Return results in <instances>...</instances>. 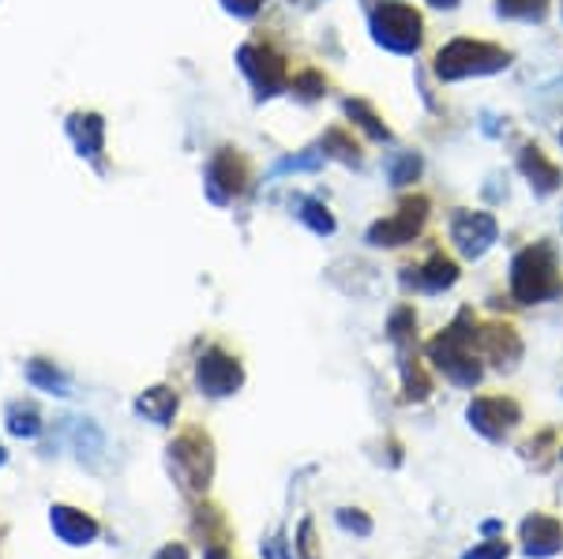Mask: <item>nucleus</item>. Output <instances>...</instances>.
<instances>
[{"label": "nucleus", "mask_w": 563, "mask_h": 559, "mask_svg": "<svg viewBox=\"0 0 563 559\" xmlns=\"http://www.w3.org/2000/svg\"><path fill=\"white\" fill-rule=\"evenodd\" d=\"M290 90L297 98H305V102H316V98L328 94V79H323V72H316V68H300V72H293Z\"/></svg>", "instance_id": "obj_24"}, {"label": "nucleus", "mask_w": 563, "mask_h": 559, "mask_svg": "<svg viewBox=\"0 0 563 559\" xmlns=\"http://www.w3.org/2000/svg\"><path fill=\"white\" fill-rule=\"evenodd\" d=\"M428 360L459 388H477L485 368L477 353V323L470 312H459V319L428 342Z\"/></svg>", "instance_id": "obj_1"}, {"label": "nucleus", "mask_w": 563, "mask_h": 559, "mask_svg": "<svg viewBox=\"0 0 563 559\" xmlns=\"http://www.w3.org/2000/svg\"><path fill=\"white\" fill-rule=\"evenodd\" d=\"M428 4H432V8H455L459 0H428Z\"/></svg>", "instance_id": "obj_35"}, {"label": "nucleus", "mask_w": 563, "mask_h": 559, "mask_svg": "<svg viewBox=\"0 0 563 559\" xmlns=\"http://www.w3.org/2000/svg\"><path fill=\"white\" fill-rule=\"evenodd\" d=\"M236 64L241 72L248 76V84L256 87V98H271L279 90H290V79H293V68H290V56L285 49L274 42L271 35H252L248 42L236 49Z\"/></svg>", "instance_id": "obj_4"}, {"label": "nucleus", "mask_w": 563, "mask_h": 559, "mask_svg": "<svg viewBox=\"0 0 563 559\" xmlns=\"http://www.w3.org/2000/svg\"><path fill=\"white\" fill-rule=\"evenodd\" d=\"M203 559H230V556H226V552H222V548H210V552H207V556H203Z\"/></svg>", "instance_id": "obj_36"}, {"label": "nucleus", "mask_w": 563, "mask_h": 559, "mask_svg": "<svg viewBox=\"0 0 563 559\" xmlns=\"http://www.w3.org/2000/svg\"><path fill=\"white\" fill-rule=\"evenodd\" d=\"M334 522L342 525L346 533H357V537H372V518L354 511V507H342L338 514H334Z\"/></svg>", "instance_id": "obj_27"}, {"label": "nucleus", "mask_w": 563, "mask_h": 559, "mask_svg": "<svg viewBox=\"0 0 563 559\" xmlns=\"http://www.w3.org/2000/svg\"><path fill=\"white\" fill-rule=\"evenodd\" d=\"M560 458H563V447H560Z\"/></svg>", "instance_id": "obj_39"}, {"label": "nucleus", "mask_w": 563, "mask_h": 559, "mask_svg": "<svg viewBox=\"0 0 563 559\" xmlns=\"http://www.w3.org/2000/svg\"><path fill=\"white\" fill-rule=\"evenodd\" d=\"M563 293L556 249L549 241H537L529 249H522L511 259V297L519 304H545Z\"/></svg>", "instance_id": "obj_2"}, {"label": "nucleus", "mask_w": 563, "mask_h": 559, "mask_svg": "<svg viewBox=\"0 0 563 559\" xmlns=\"http://www.w3.org/2000/svg\"><path fill=\"white\" fill-rule=\"evenodd\" d=\"M508 552H511V548L503 545V541H485V545L462 552V559H508Z\"/></svg>", "instance_id": "obj_30"}, {"label": "nucleus", "mask_w": 563, "mask_h": 559, "mask_svg": "<svg viewBox=\"0 0 563 559\" xmlns=\"http://www.w3.org/2000/svg\"><path fill=\"white\" fill-rule=\"evenodd\" d=\"M320 147L328 158H338V162H346V166H361V143H357L346 128H331Z\"/></svg>", "instance_id": "obj_21"}, {"label": "nucleus", "mask_w": 563, "mask_h": 559, "mask_svg": "<svg viewBox=\"0 0 563 559\" xmlns=\"http://www.w3.org/2000/svg\"><path fill=\"white\" fill-rule=\"evenodd\" d=\"M372 38L391 53L413 56L424 46V20L413 4H402V0H383V4L372 8Z\"/></svg>", "instance_id": "obj_5"}, {"label": "nucleus", "mask_w": 563, "mask_h": 559, "mask_svg": "<svg viewBox=\"0 0 563 559\" xmlns=\"http://www.w3.org/2000/svg\"><path fill=\"white\" fill-rule=\"evenodd\" d=\"M410 270H413V278L406 275V285L413 282L424 293H444V290H451V285L459 282V263H455L451 256H444V252L428 256L424 267H410Z\"/></svg>", "instance_id": "obj_17"}, {"label": "nucleus", "mask_w": 563, "mask_h": 559, "mask_svg": "<svg viewBox=\"0 0 563 559\" xmlns=\"http://www.w3.org/2000/svg\"><path fill=\"white\" fill-rule=\"evenodd\" d=\"M481 530H485V533H488V537H496V533H500V530H503V525H500V522H496V518H492V522H485V525H481Z\"/></svg>", "instance_id": "obj_34"}, {"label": "nucleus", "mask_w": 563, "mask_h": 559, "mask_svg": "<svg viewBox=\"0 0 563 559\" xmlns=\"http://www.w3.org/2000/svg\"><path fill=\"white\" fill-rule=\"evenodd\" d=\"M424 221H428V200L424 195H410V200L398 203L395 215L380 218L369 229V244L372 249H402V244L418 241Z\"/></svg>", "instance_id": "obj_8"}, {"label": "nucleus", "mask_w": 563, "mask_h": 559, "mask_svg": "<svg viewBox=\"0 0 563 559\" xmlns=\"http://www.w3.org/2000/svg\"><path fill=\"white\" fill-rule=\"evenodd\" d=\"M346 113L354 117V125H361L372 139H391L387 125H383V120L375 117V110H372L369 102H364V98H349V102H346Z\"/></svg>", "instance_id": "obj_22"}, {"label": "nucleus", "mask_w": 563, "mask_h": 559, "mask_svg": "<svg viewBox=\"0 0 563 559\" xmlns=\"http://www.w3.org/2000/svg\"><path fill=\"white\" fill-rule=\"evenodd\" d=\"M297 552H300V559H320V548H316V525L308 522V518L297 525Z\"/></svg>", "instance_id": "obj_29"}, {"label": "nucleus", "mask_w": 563, "mask_h": 559, "mask_svg": "<svg viewBox=\"0 0 563 559\" xmlns=\"http://www.w3.org/2000/svg\"><path fill=\"white\" fill-rule=\"evenodd\" d=\"M154 559H188V548L184 545H166Z\"/></svg>", "instance_id": "obj_33"}, {"label": "nucleus", "mask_w": 563, "mask_h": 559, "mask_svg": "<svg viewBox=\"0 0 563 559\" xmlns=\"http://www.w3.org/2000/svg\"><path fill=\"white\" fill-rule=\"evenodd\" d=\"M49 522H53V533L64 541V545H91L98 537V522L91 514L76 511V507L68 504H53L49 507Z\"/></svg>", "instance_id": "obj_15"}, {"label": "nucleus", "mask_w": 563, "mask_h": 559, "mask_svg": "<svg viewBox=\"0 0 563 559\" xmlns=\"http://www.w3.org/2000/svg\"><path fill=\"white\" fill-rule=\"evenodd\" d=\"M519 169L541 195H549V192H556L560 188V166L537 143H529V147H522L519 151Z\"/></svg>", "instance_id": "obj_16"}, {"label": "nucleus", "mask_w": 563, "mask_h": 559, "mask_svg": "<svg viewBox=\"0 0 563 559\" xmlns=\"http://www.w3.org/2000/svg\"><path fill=\"white\" fill-rule=\"evenodd\" d=\"M511 64V53L496 42H481V38H455L436 53V79L455 84V79L470 76H496Z\"/></svg>", "instance_id": "obj_3"}, {"label": "nucleus", "mask_w": 563, "mask_h": 559, "mask_svg": "<svg viewBox=\"0 0 563 559\" xmlns=\"http://www.w3.org/2000/svg\"><path fill=\"white\" fill-rule=\"evenodd\" d=\"M4 458H8V450H4V443H0V466H4Z\"/></svg>", "instance_id": "obj_37"}, {"label": "nucleus", "mask_w": 563, "mask_h": 559, "mask_svg": "<svg viewBox=\"0 0 563 559\" xmlns=\"http://www.w3.org/2000/svg\"><path fill=\"white\" fill-rule=\"evenodd\" d=\"M496 12L503 20H545L549 0H496Z\"/></svg>", "instance_id": "obj_25"}, {"label": "nucleus", "mask_w": 563, "mask_h": 559, "mask_svg": "<svg viewBox=\"0 0 563 559\" xmlns=\"http://www.w3.org/2000/svg\"><path fill=\"white\" fill-rule=\"evenodd\" d=\"M27 380L35 383L38 391L49 394H72V380L53 365V360H30L27 365Z\"/></svg>", "instance_id": "obj_20"}, {"label": "nucleus", "mask_w": 563, "mask_h": 559, "mask_svg": "<svg viewBox=\"0 0 563 559\" xmlns=\"http://www.w3.org/2000/svg\"><path fill=\"white\" fill-rule=\"evenodd\" d=\"M68 136H72V143H76V151L84 154V158H91V162L102 166V151H105V120H102V113L76 110L68 117Z\"/></svg>", "instance_id": "obj_14"}, {"label": "nucleus", "mask_w": 563, "mask_h": 559, "mask_svg": "<svg viewBox=\"0 0 563 559\" xmlns=\"http://www.w3.org/2000/svg\"><path fill=\"white\" fill-rule=\"evenodd\" d=\"M323 147H312V151H305V154H293V158H282L279 166H274V173H290V169H320L323 166Z\"/></svg>", "instance_id": "obj_28"}, {"label": "nucleus", "mask_w": 563, "mask_h": 559, "mask_svg": "<svg viewBox=\"0 0 563 559\" xmlns=\"http://www.w3.org/2000/svg\"><path fill=\"white\" fill-rule=\"evenodd\" d=\"M500 237V226L488 211H459L451 218V241L466 259H481Z\"/></svg>", "instance_id": "obj_10"}, {"label": "nucleus", "mask_w": 563, "mask_h": 559, "mask_svg": "<svg viewBox=\"0 0 563 559\" xmlns=\"http://www.w3.org/2000/svg\"><path fill=\"white\" fill-rule=\"evenodd\" d=\"M42 414H38L30 402H12L8 406V432L20 435V440H38L42 435Z\"/></svg>", "instance_id": "obj_19"}, {"label": "nucleus", "mask_w": 563, "mask_h": 559, "mask_svg": "<svg viewBox=\"0 0 563 559\" xmlns=\"http://www.w3.org/2000/svg\"><path fill=\"white\" fill-rule=\"evenodd\" d=\"M248 180H252V162L241 147H218L207 162V173H203V185H207L210 203H218V207L241 200Z\"/></svg>", "instance_id": "obj_7"}, {"label": "nucleus", "mask_w": 563, "mask_h": 559, "mask_svg": "<svg viewBox=\"0 0 563 559\" xmlns=\"http://www.w3.org/2000/svg\"><path fill=\"white\" fill-rule=\"evenodd\" d=\"M387 177H391V185H395V188L413 185V180L421 177V158L413 151L391 154V158H387Z\"/></svg>", "instance_id": "obj_23"}, {"label": "nucleus", "mask_w": 563, "mask_h": 559, "mask_svg": "<svg viewBox=\"0 0 563 559\" xmlns=\"http://www.w3.org/2000/svg\"><path fill=\"white\" fill-rule=\"evenodd\" d=\"M297 207H300L297 218L305 221L312 233H334V218L320 200H297Z\"/></svg>", "instance_id": "obj_26"}, {"label": "nucleus", "mask_w": 563, "mask_h": 559, "mask_svg": "<svg viewBox=\"0 0 563 559\" xmlns=\"http://www.w3.org/2000/svg\"><path fill=\"white\" fill-rule=\"evenodd\" d=\"M264 559H290V552H285V537H282V533H274L271 541H264Z\"/></svg>", "instance_id": "obj_32"}, {"label": "nucleus", "mask_w": 563, "mask_h": 559, "mask_svg": "<svg viewBox=\"0 0 563 559\" xmlns=\"http://www.w3.org/2000/svg\"><path fill=\"white\" fill-rule=\"evenodd\" d=\"M466 421L477 429L485 440H503L515 424L522 421V409L515 398H473L466 406Z\"/></svg>", "instance_id": "obj_11"}, {"label": "nucleus", "mask_w": 563, "mask_h": 559, "mask_svg": "<svg viewBox=\"0 0 563 559\" xmlns=\"http://www.w3.org/2000/svg\"><path fill=\"white\" fill-rule=\"evenodd\" d=\"M195 388L207 398H230L244 388V368L233 353H226L222 345H210L195 360Z\"/></svg>", "instance_id": "obj_9"}, {"label": "nucleus", "mask_w": 563, "mask_h": 559, "mask_svg": "<svg viewBox=\"0 0 563 559\" xmlns=\"http://www.w3.org/2000/svg\"><path fill=\"white\" fill-rule=\"evenodd\" d=\"M522 552L529 559H552L563 552V525L549 514H529L519 525Z\"/></svg>", "instance_id": "obj_13"}, {"label": "nucleus", "mask_w": 563, "mask_h": 559, "mask_svg": "<svg viewBox=\"0 0 563 559\" xmlns=\"http://www.w3.org/2000/svg\"><path fill=\"white\" fill-rule=\"evenodd\" d=\"M264 4H267V0H222V8H226V12L241 15V20H252V15H256Z\"/></svg>", "instance_id": "obj_31"}, {"label": "nucleus", "mask_w": 563, "mask_h": 559, "mask_svg": "<svg viewBox=\"0 0 563 559\" xmlns=\"http://www.w3.org/2000/svg\"><path fill=\"white\" fill-rule=\"evenodd\" d=\"M169 473H174V481L181 484V492L188 496H200V492H207L210 477H215V450H210V440L203 432H184L177 435L174 443H169Z\"/></svg>", "instance_id": "obj_6"}, {"label": "nucleus", "mask_w": 563, "mask_h": 559, "mask_svg": "<svg viewBox=\"0 0 563 559\" xmlns=\"http://www.w3.org/2000/svg\"><path fill=\"white\" fill-rule=\"evenodd\" d=\"M477 353L485 360H492V368L500 372H511L522 357V339L511 323H488L477 327Z\"/></svg>", "instance_id": "obj_12"}, {"label": "nucleus", "mask_w": 563, "mask_h": 559, "mask_svg": "<svg viewBox=\"0 0 563 559\" xmlns=\"http://www.w3.org/2000/svg\"><path fill=\"white\" fill-rule=\"evenodd\" d=\"M177 409H181V398H177L174 388H151L136 398V414L151 424H169L177 417Z\"/></svg>", "instance_id": "obj_18"}, {"label": "nucleus", "mask_w": 563, "mask_h": 559, "mask_svg": "<svg viewBox=\"0 0 563 559\" xmlns=\"http://www.w3.org/2000/svg\"><path fill=\"white\" fill-rule=\"evenodd\" d=\"M560 143H563V131H560Z\"/></svg>", "instance_id": "obj_38"}]
</instances>
